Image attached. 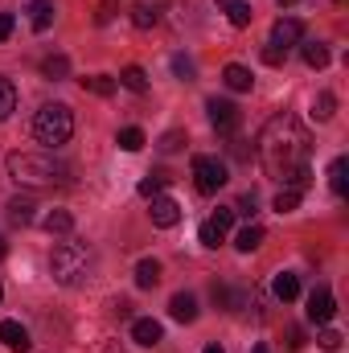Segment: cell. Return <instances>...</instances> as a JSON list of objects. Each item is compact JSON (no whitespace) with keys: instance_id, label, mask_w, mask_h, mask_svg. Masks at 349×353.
Segmentation results:
<instances>
[{"instance_id":"obj_1","label":"cell","mask_w":349,"mask_h":353,"mask_svg":"<svg viewBox=\"0 0 349 353\" xmlns=\"http://www.w3.org/2000/svg\"><path fill=\"white\" fill-rule=\"evenodd\" d=\"M308 157H312V136L308 128L292 115V111H279L267 119V128L259 132V161L271 181H292V173L308 169Z\"/></svg>"},{"instance_id":"obj_2","label":"cell","mask_w":349,"mask_h":353,"mask_svg":"<svg viewBox=\"0 0 349 353\" xmlns=\"http://www.w3.org/2000/svg\"><path fill=\"white\" fill-rule=\"evenodd\" d=\"M8 176L25 189H58L70 185V169L58 165L50 152H12L8 157Z\"/></svg>"},{"instance_id":"obj_3","label":"cell","mask_w":349,"mask_h":353,"mask_svg":"<svg viewBox=\"0 0 349 353\" xmlns=\"http://www.w3.org/2000/svg\"><path fill=\"white\" fill-rule=\"evenodd\" d=\"M33 136H37L41 144H50V148L66 144V140L74 136V111H70L66 103H46V107L33 115Z\"/></svg>"},{"instance_id":"obj_4","label":"cell","mask_w":349,"mask_h":353,"mask_svg":"<svg viewBox=\"0 0 349 353\" xmlns=\"http://www.w3.org/2000/svg\"><path fill=\"white\" fill-rule=\"evenodd\" d=\"M90 267V247L87 243H58L54 247V255H50V271H54V279L58 283H79L83 275H87Z\"/></svg>"},{"instance_id":"obj_5","label":"cell","mask_w":349,"mask_h":353,"mask_svg":"<svg viewBox=\"0 0 349 353\" xmlns=\"http://www.w3.org/2000/svg\"><path fill=\"white\" fill-rule=\"evenodd\" d=\"M226 181H230L226 161H218V157H193V185L201 193H218V189H226Z\"/></svg>"},{"instance_id":"obj_6","label":"cell","mask_w":349,"mask_h":353,"mask_svg":"<svg viewBox=\"0 0 349 353\" xmlns=\"http://www.w3.org/2000/svg\"><path fill=\"white\" fill-rule=\"evenodd\" d=\"M206 111H210V123H214L222 136H235V132H239V123H243V111H239L230 99H210V103H206Z\"/></svg>"},{"instance_id":"obj_7","label":"cell","mask_w":349,"mask_h":353,"mask_svg":"<svg viewBox=\"0 0 349 353\" xmlns=\"http://www.w3.org/2000/svg\"><path fill=\"white\" fill-rule=\"evenodd\" d=\"M304 41V25L296 21V17H279L275 25H271V37H267V46H275V50H292V46H300Z\"/></svg>"},{"instance_id":"obj_8","label":"cell","mask_w":349,"mask_h":353,"mask_svg":"<svg viewBox=\"0 0 349 353\" xmlns=\"http://www.w3.org/2000/svg\"><path fill=\"white\" fill-rule=\"evenodd\" d=\"M304 316H308L312 325H329V321L337 316V300H333V292H329V288H317V292L308 296V308H304Z\"/></svg>"},{"instance_id":"obj_9","label":"cell","mask_w":349,"mask_h":353,"mask_svg":"<svg viewBox=\"0 0 349 353\" xmlns=\"http://www.w3.org/2000/svg\"><path fill=\"white\" fill-rule=\"evenodd\" d=\"M0 341H4V350H12V353H29L33 350L29 329H25L21 321H0Z\"/></svg>"},{"instance_id":"obj_10","label":"cell","mask_w":349,"mask_h":353,"mask_svg":"<svg viewBox=\"0 0 349 353\" xmlns=\"http://www.w3.org/2000/svg\"><path fill=\"white\" fill-rule=\"evenodd\" d=\"M152 226H161V230H169V226H177L181 222V205H177L173 197H165V193H157L152 197Z\"/></svg>"},{"instance_id":"obj_11","label":"cell","mask_w":349,"mask_h":353,"mask_svg":"<svg viewBox=\"0 0 349 353\" xmlns=\"http://www.w3.org/2000/svg\"><path fill=\"white\" fill-rule=\"evenodd\" d=\"M247 292L243 288H230V283H214V304L222 308V312H243L247 308Z\"/></svg>"},{"instance_id":"obj_12","label":"cell","mask_w":349,"mask_h":353,"mask_svg":"<svg viewBox=\"0 0 349 353\" xmlns=\"http://www.w3.org/2000/svg\"><path fill=\"white\" fill-rule=\"evenodd\" d=\"M132 341L152 350V345H161V341H165V329H161L152 316H136V321H132Z\"/></svg>"},{"instance_id":"obj_13","label":"cell","mask_w":349,"mask_h":353,"mask_svg":"<svg viewBox=\"0 0 349 353\" xmlns=\"http://www.w3.org/2000/svg\"><path fill=\"white\" fill-rule=\"evenodd\" d=\"M218 8L226 12V21H230L235 29H247V25L255 21V8H251L247 0H218Z\"/></svg>"},{"instance_id":"obj_14","label":"cell","mask_w":349,"mask_h":353,"mask_svg":"<svg viewBox=\"0 0 349 353\" xmlns=\"http://www.w3.org/2000/svg\"><path fill=\"white\" fill-rule=\"evenodd\" d=\"M169 316L181 321V325H193V321H197V300H193L189 292H177L173 300H169Z\"/></svg>"},{"instance_id":"obj_15","label":"cell","mask_w":349,"mask_h":353,"mask_svg":"<svg viewBox=\"0 0 349 353\" xmlns=\"http://www.w3.org/2000/svg\"><path fill=\"white\" fill-rule=\"evenodd\" d=\"M33 210H37L33 197H12V201H8V222H12V226H33V218H37Z\"/></svg>"},{"instance_id":"obj_16","label":"cell","mask_w":349,"mask_h":353,"mask_svg":"<svg viewBox=\"0 0 349 353\" xmlns=\"http://www.w3.org/2000/svg\"><path fill=\"white\" fill-rule=\"evenodd\" d=\"M29 25L37 33H46L54 25V0H29Z\"/></svg>"},{"instance_id":"obj_17","label":"cell","mask_w":349,"mask_h":353,"mask_svg":"<svg viewBox=\"0 0 349 353\" xmlns=\"http://www.w3.org/2000/svg\"><path fill=\"white\" fill-rule=\"evenodd\" d=\"M41 74H46L50 83L70 79V58H66V54H50V58H41Z\"/></svg>"},{"instance_id":"obj_18","label":"cell","mask_w":349,"mask_h":353,"mask_svg":"<svg viewBox=\"0 0 349 353\" xmlns=\"http://www.w3.org/2000/svg\"><path fill=\"white\" fill-rule=\"evenodd\" d=\"M271 292H275V300L292 304V300L300 296V279H296L292 271H279V275H275V283H271Z\"/></svg>"},{"instance_id":"obj_19","label":"cell","mask_w":349,"mask_h":353,"mask_svg":"<svg viewBox=\"0 0 349 353\" xmlns=\"http://www.w3.org/2000/svg\"><path fill=\"white\" fill-rule=\"evenodd\" d=\"M222 83H226L230 90H251V87H255L251 70H247V66H239V62H230V66L222 70Z\"/></svg>"},{"instance_id":"obj_20","label":"cell","mask_w":349,"mask_h":353,"mask_svg":"<svg viewBox=\"0 0 349 353\" xmlns=\"http://www.w3.org/2000/svg\"><path fill=\"white\" fill-rule=\"evenodd\" d=\"M300 58H304V66L325 70V66H329V46H321V41H304V46H300Z\"/></svg>"},{"instance_id":"obj_21","label":"cell","mask_w":349,"mask_h":353,"mask_svg":"<svg viewBox=\"0 0 349 353\" xmlns=\"http://www.w3.org/2000/svg\"><path fill=\"white\" fill-rule=\"evenodd\" d=\"M41 226H46L50 234H70V230H74V214H70V210H50V214L41 218Z\"/></svg>"},{"instance_id":"obj_22","label":"cell","mask_w":349,"mask_h":353,"mask_svg":"<svg viewBox=\"0 0 349 353\" xmlns=\"http://www.w3.org/2000/svg\"><path fill=\"white\" fill-rule=\"evenodd\" d=\"M235 247H239L243 255H251V251H259V247H263V226H243V230L235 234Z\"/></svg>"},{"instance_id":"obj_23","label":"cell","mask_w":349,"mask_h":353,"mask_svg":"<svg viewBox=\"0 0 349 353\" xmlns=\"http://www.w3.org/2000/svg\"><path fill=\"white\" fill-rule=\"evenodd\" d=\"M161 283V263L157 259H140L136 263V288H157Z\"/></svg>"},{"instance_id":"obj_24","label":"cell","mask_w":349,"mask_h":353,"mask_svg":"<svg viewBox=\"0 0 349 353\" xmlns=\"http://www.w3.org/2000/svg\"><path fill=\"white\" fill-rule=\"evenodd\" d=\"M346 173H349V161H346V157H337V161H333V169H329V189H333L337 197H346V189H349Z\"/></svg>"},{"instance_id":"obj_25","label":"cell","mask_w":349,"mask_h":353,"mask_svg":"<svg viewBox=\"0 0 349 353\" xmlns=\"http://www.w3.org/2000/svg\"><path fill=\"white\" fill-rule=\"evenodd\" d=\"M83 87H87L90 94H99V99H111V94H115V87H119V83H115L111 74H90V79H83Z\"/></svg>"},{"instance_id":"obj_26","label":"cell","mask_w":349,"mask_h":353,"mask_svg":"<svg viewBox=\"0 0 349 353\" xmlns=\"http://www.w3.org/2000/svg\"><path fill=\"white\" fill-rule=\"evenodd\" d=\"M119 83L128 90H136V94H144V90H148V74H144V66H123Z\"/></svg>"},{"instance_id":"obj_27","label":"cell","mask_w":349,"mask_h":353,"mask_svg":"<svg viewBox=\"0 0 349 353\" xmlns=\"http://www.w3.org/2000/svg\"><path fill=\"white\" fill-rule=\"evenodd\" d=\"M12 111H17V87L0 74V119H8Z\"/></svg>"},{"instance_id":"obj_28","label":"cell","mask_w":349,"mask_h":353,"mask_svg":"<svg viewBox=\"0 0 349 353\" xmlns=\"http://www.w3.org/2000/svg\"><path fill=\"white\" fill-rule=\"evenodd\" d=\"M165 185H169V173H148L140 185H136V193H140V197H157Z\"/></svg>"},{"instance_id":"obj_29","label":"cell","mask_w":349,"mask_h":353,"mask_svg":"<svg viewBox=\"0 0 349 353\" xmlns=\"http://www.w3.org/2000/svg\"><path fill=\"white\" fill-rule=\"evenodd\" d=\"M300 197H304L300 189H292V185H283V189L275 193V210H279V214H292V210L300 205Z\"/></svg>"},{"instance_id":"obj_30","label":"cell","mask_w":349,"mask_h":353,"mask_svg":"<svg viewBox=\"0 0 349 353\" xmlns=\"http://www.w3.org/2000/svg\"><path fill=\"white\" fill-rule=\"evenodd\" d=\"M333 111H337V99H333L329 90H321V94H317V103H312V115L325 123V119H333Z\"/></svg>"},{"instance_id":"obj_31","label":"cell","mask_w":349,"mask_h":353,"mask_svg":"<svg viewBox=\"0 0 349 353\" xmlns=\"http://www.w3.org/2000/svg\"><path fill=\"white\" fill-rule=\"evenodd\" d=\"M144 144H148V140H144L140 128H123V132H119V148H123V152H140Z\"/></svg>"},{"instance_id":"obj_32","label":"cell","mask_w":349,"mask_h":353,"mask_svg":"<svg viewBox=\"0 0 349 353\" xmlns=\"http://www.w3.org/2000/svg\"><path fill=\"white\" fill-rule=\"evenodd\" d=\"M132 25H136V29H152V25H157V8H152V4H136V8H132Z\"/></svg>"},{"instance_id":"obj_33","label":"cell","mask_w":349,"mask_h":353,"mask_svg":"<svg viewBox=\"0 0 349 353\" xmlns=\"http://www.w3.org/2000/svg\"><path fill=\"white\" fill-rule=\"evenodd\" d=\"M173 74L181 79V83H193V74H197V66L185 58V54H173Z\"/></svg>"},{"instance_id":"obj_34","label":"cell","mask_w":349,"mask_h":353,"mask_svg":"<svg viewBox=\"0 0 349 353\" xmlns=\"http://www.w3.org/2000/svg\"><path fill=\"white\" fill-rule=\"evenodd\" d=\"M197 239H201V247H218V243H222L226 234H222V230H218L214 222H201V230H197Z\"/></svg>"},{"instance_id":"obj_35","label":"cell","mask_w":349,"mask_h":353,"mask_svg":"<svg viewBox=\"0 0 349 353\" xmlns=\"http://www.w3.org/2000/svg\"><path fill=\"white\" fill-rule=\"evenodd\" d=\"M181 144H185V132H165V136H161V144H157V148H161V152H177V148H181Z\"/></svg>"},{"instance_id":"obj_36","label":"cell","mask_w":349,"mask_h":353,"mask_svg":"<svg viewBox=\"0 0 349 353\" xmlns=\"http://www.w3.org/2000/svg\"><path fill=\"white\" fill-rule=\"evenodd\" d=\"M317 341H321V350H341V333H337V329H321V337H317Z\"/></svg>"},{"instance_id":"obj_37","label":"cell","mask_w":349,"mask_h":353,"mask_svg":"<svg viewBox=\"0 0 349 353\" xmlns=\"http://www.w3.org/2000/svg\"><path fill=\"white\" fill-rule=\"evenodd\" d=\"M255 205H259V197H255V193H243V197H239V205H235V214H247V218H251V214H255Z\"/></svg>"},{"instance_id":"obj_38","label":"cell","mask_w":349,"mask_h":353,"mask_svg":"<svg viewBox=\"0 0 349 353\" xmlns=\"http://www.w3.org/2000/svg\"><path fill=\"white\" fill-rule=\"evenodd\" d=\"M210 222H214V226H218V230H222V234H226V230H230V226H235V210H218V214H214V218H210Z\"/></svg>"},{"instance_id":"obj_39","label":"cell","mask_w":349,"mask_h":353,"mask_svg":"<svg viewBox=\"0 0 349 353\" xmlns=\"http://www.w3.org/2000/svg\"><path fill=\"white\" fill-rule=\"evenodd\" d=\"M283 58H288L283 50H275V46H263V62H267V66H279Z\"/></svg>"},{"instance_id":"obj_40","label":"cell","mask_w":349,"mask_h":353,"mask_svg":"<svg viewBox=\"0 0 349 353\" xmlns=\"http://www.w3.org/2000/svg\"><path fill=\"white\" fill-rule=\"evenodd\" d=\"M12 25H17V17H12V12H0V41L12 37Z\"/></svg>"},{"instance_id":"obj_41","label":"cell","mask_w":349,"mask_h":353,"mask_svg":"<svg viewBox=\"0 0 349 353\" xmlns=\"http://www.w3.org/2000/svg\"><path fill=\"white\" fill-rule=\"evenodd\" d=\"M115 17V4H99V12H94V25H107Z\"/></svg>"},{"instance_id":"obj_42","label":"cell","mask_w":349,"mask_h":353,"mask_svg":"<svg viewBox=\"0 0 349 353\" xmlns=\"http://www.w3.org/2000/svg\"><path fill=\"white\" fill-rule=\"evenodd\" d=\"M230 152H235V157H239V161H247V157H251V148H247V144H243V140H235V144H230Z\"/></svg>"},{"instance_id":"obj_43","label":"cell","mask_w":349,"mask_h":353,"mask_svg":"<svg viewBox=\"0 0 349 353\" xmlns=\"http://www.w3.org/2000/svg\"><path fill=\"white\" fill-rule=\"evenodd\" d=\"M300 345H304V333H300V329H292V333H288V350H300Z\"/></svg>"},{"instance_id":"obj_44","label":"cell","mask_w":349,"mask_h":353,"mask_svg":"<svg viewBox=\"0 0 349 353\" xmlns=\"http://www.w3.org/2000/svg\"><path fill=\"white\" fill-rule=\"evenodd\" d=\"M201 353H226V350H222V345H206Z\"/></svg>"},{"instance_id":"obj_45","label":"cell","mask_w":349,"mask_h":353,"mask_svg":"<svg viewBox=\"0 0 349 353\" xmlns=\"http://www.w3.org/2000/svg\"><path fill=\"white\" fill-rule=\"evenodd\" d=\"M275 4H279V8H292V4H296V0H275Z\"/></svg>"},{"instance_id":"obj_46","label":"cell","mask_w":349,"mask_h":353,"mask_svg":"<svg viewBox=\"0 0 349 353\" xmlns=\"http://www.w3.org/2000/svg\"><path fill=\"white\" fill-rule=\"evenodd\" d=\"M4 255H8V247H4V239H0V259H4Z\"/></svg>"},{"instance_id":"obj_47","label":"cell","mask_w":349,"mask_h":353,"mask_svg":"<svg viewBox=\"0 0 349 353\" xmlns=\"http://www.w3.org/2000/svg\"><path fill=\"white\" fill-rule=\"evenodd\" d=\"M251 353H271V350H267V345H255V350H251Z\"/></svg>"},{"instance_id":"obj_48","label":"cell","mask_w":349,"mask_h":353,"mask_svg":"<svg viewBox=\"0 0 349 353\" xmlns=\"http://www.w3.org/2000/svg\"><path fill=\"white\" fill-rule=\"evenodd\" d=\"M0 300H4V288H0Z\"/></svg>"}]
</instances>
